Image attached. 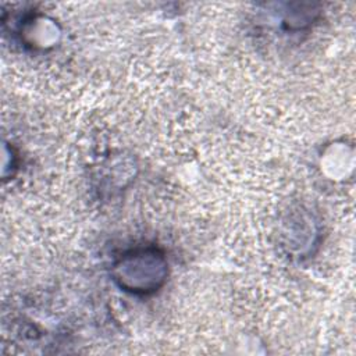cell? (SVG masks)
<instances>
[{"mask_svg": "<svg viewBox=\"0 0 356 356\" xmlns=\"http://www.w3.org/2000/svg\"><path fill=\"white\" fill-rule=\"evenodd\" d=\"M114 277L125 291L150 293L163 285L167 277V261L154 248L136 249L117 261Z\"/></svg>", "mask_w": 356, "mask_h": 356, "instance_id": "obj_1", "label": "cell"}]
</instances>
